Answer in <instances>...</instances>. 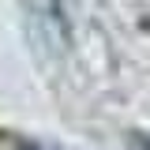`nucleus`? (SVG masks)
Instances as JSON below:
<instances>
[{"label": "nucleus", "mask_w": 150, "mask_h": 150, "mask_svg": "<svg viewBox=\"0 0 150 150\" xmlns=\"http://www.w3.org/2000/svg\"><path fill=\"white\" fill-rule=\"evenodd\" d=\"M23 150H38V146H23Z\"/></svg>", "instance_id": "1"}]
</instances>
